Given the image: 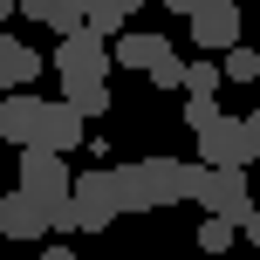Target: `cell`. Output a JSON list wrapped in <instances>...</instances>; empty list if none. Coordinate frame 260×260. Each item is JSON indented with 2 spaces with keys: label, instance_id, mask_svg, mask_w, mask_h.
Segmentation results:
<instances>
[{
  "label": "cell",
  "instance_id": "obj_11",
  "mask_svg": "<svg viewBox=\"0 0 260 260\" xmlns=\"http://www.w3.org/2000/svg\"><path fill=\"white\" fill-rule=\"evenodd\" d=\"M27 21H41V27H55L62 41H76V35H89V7H76V0H27Z\"/></svg>",
  "mask_w": 260,
  "mask_h": 260
},
{
  "label": "cell",
  "instance_id": "obj_16",
  "mask_svg": "<svg viewBox=\"0 0 260 260\" xmlns=\"http://www.w3.org/2000/svg\"><path fill=\"white\" fill-rule=\"evenodd\" d=\"M62 103L89 123V117H103V110H110V82H76V89H62Z\"/></svg>",
  "mask_w": 260,
  "mask_h": 260
},
{
  "label": "cell",
  "instance_id": "obj_12",
  "mask_svg": "<svg viewBox=\"0 0 260 260\" xmlns=\"http://www.w3.org/2000/svg\"><path fill=\"white\" fill-rule=\"evenodd\" d=\"M76 144H89V123H82V117H76L69 103H48V123H41V151L69 157Z\"/></svg>",
  "mask_w": 260,
  "mask_h": 260
},
{
  "label": "cell",
  "instance_id": "obj_7",
  "mask_svg": "<svg viewBox=\"0 0 260 260\" xmlns=\"http://www.w3.org/2000/svg\"><path fill=\"white\" fill-rule=\"evenodd\" d=\"M206 219H226V226H247L253 219V185H247V171H212L206 178Z\"/></svg>",
  "mask_w": 260,
  "mask_h": 260
},
{
  "label": "cell",
  "instance_id": "obj_5",
  "mask_svg": "<svg viewBox=\"0 0 260 260\" xmlns=\"http://www.w3.org/2000/svg\"><path fill=\"white\" fill-rule=\"evenodd\" d=\"M41 123H48V103H41L35 89L0 96V144H14V151H41Z\"/></svg>",
  "mask_w": 260,
  "mask_h": 260
},
{
  "label": "cell",
  "instance_id": "obj_20",
  "mask_svg": "<svg viewBox=\"0 0 260 260\" xmlns=\"http://www.w3.org/2000/svg\"><path fill=\"white\" fill-rule=\"evenodd\" d=\"M233 240H240V226H226V219L199 226V253H233Z\"/></svg>",
  "mask_w": 260,
  "mask_h": 260
},
{
  "label": "cell",
  "instance_id": "obj_13",
  "mask_svg": "<svg viewBox=\"0 0 260 260\" xmlns=\"http://www.w3.org/2000/svg\"><path fill=\"white\" fill-rule=\"evenodd\" d=\"M110 192H117V212H157L144 165H110Z\"/></svg>",
  "mask_w": 260,
  "mask_h": 260
},
{
  "label": "cell",
  "instance_id": "obj_9",
  "mask_svg": "<svg viewBox=\"0 0 260 260\" xmlns=\"http://www.w3.org/2000/svg\"><path fill=\"white\" fill-rule=\"evenodd\" d=\"M48 233V206H35V199L14 185L7 199H0V240H41Z\"/></svg>",
  "mask_w": 260,
  "mask_h": 260
},
{
  "label": "cell",
  "instance_id": "obj_24",
  "mask_svg": "<svg viewBox=\"0 0 260 260\" xmlns=\"http://www.w3.org/2000/svg\"><path fill=\"white\" fill-rule=\"evenodd\" d=\"M41 260H76V253H69V240H55V247L41 253Z\"/></svg>",
  "mask_w": 260,
  "mask_h": 260
},
{
  "label": "cell",
  "instance_id": "obj_14",
  "mask_svg": "<svg viewBox=\"0 0 260 260\" xmlns=\"http://www.w3.org/2000/svg\"><path fill=\"white\" fill-rule=\"evenodd\" d=\"M165 55H171V35H117V69H144L151 76Z\"/></svg>",
  "mask_w": 260,
  "mask_h": 260
},
{
  "label": "cell",
  "instance_id": "obj_15",
  "mask_svg": "<svg viewBox=\"0 0 260 260\" xmlns=\"http://www.w3.org/2000/svg\"><path fill=\"white\" fill-rule=\"evenodd\" d=\"M130 14H137L130 0H96V7H89V35H96V41L123 35V27H130Z\"/></svg>",
  "mask_w": 260,
  "mask_h": 260
},
{
  "label": "cell",
  "instance_id": "obj_6",
  "mask_svg": "<svg viewBox=\"0 0 260 260\" xmlns=\"http://www.w3.org/2000/svg\"><path fill=\"white\" fill-rule=\"evenodd\" d=\"M55 76H62V89H76V82H110V41L96 35H76L55 48Z\"/></svg>",
  "mask_w": 260,
  "mask_h": 260
},
{
  "label": "cell",
  "instance_id": "obj_21",
  "mask_svg": "<svg viewBox=\"0 0 260 260\" xmlns=\"http://www.w3.org/2000/svg\"><path fill=\"white\" fill-rule=\"evenodd\" d=\"M151 82H157V89H185V62H178V55H165V62L151 69Z\"/></svg>",
  "mask_w": 260,
  "mask_h": 260
},
{
  "label": "cell",
  "instance_id": "obj_8",
  "mask_svg": "<svg viewBox=\"0 0 260 260\" xmlns=\"http://www.w3.org/2000/svg\"><path fill=\"white\" fill-rule=\"evenodd\" d=\"M69 206H76V233H103V226L117 219L110 171H82V178H76V192H69Z\"/></svg>",
  "mask_w": 260,
  "mask_h": 260
},
{
  "label": "cell",
  "instance_id": "obj_25",
  "mask_svg": "<svg viewBox=\"0 0 260 260\" xmlns=\"http://www.w3.org/2000/svg\"><path fill=\"white\" fill-rule=\"evenodd\" d=\"M7 14H14V0H0V21H7Z\"/></svg>",
  "mask_w": 260,
  "mask_h": 260
},
{
  "label": "cell",
  "instance_id": "obj_1",
  "mask_svg": "<svg viewBox=\"0 0 260 260\" xmlns=\"http://www.w3.org/2000/svg\"><path fill=\"white\" fill-rule=\"evenodd\" d=\"M137 165H144V178H151V199H157V206L206 199V178H212V171L199 165V157H192V165H185V157H137Z\"/></svg>",
  "mask_w": 260,
  "mask_h": 260
},
{
  "label": "cell",
  "instance_id": "obj_4",
  "mask_svg": "<svg viewBox=\"0 0 260 260\" xmlns=\"http://www.w3.org/2000/svg\"><path fill=\"white\" fill-rule=\"evenodd\" d=\"M185 27H192V41L206 55H233L240 48V7H233V0H192Z\"/></svg>",
  "mask_w": 260,
  "mask_h": 260
},
{
  "label": "cell",
  "instance_id": "obj_10",
  "mask_svg": "<svg viewBox=\"0 0 260 260\" xmlns=\"http://www.w3.org/2000/svg\"><path fill=\"white\" fill-rule=\"evenodd\" d=\"M35 76H41V55L27 48L21 35H0V89H7V96H21Z\"/></svg>",
  "mask_w": 260,
  "mask_h": 260
},
{
  "label": "cell",
  "instance_id": "obj_19",
  "mask_svg": "<svg viewBox=\"0 0 260 260\" xmlns=\"http://www.w3.org/2000/svg\"><path fill=\"white\" fill-rule=\"evenodd\" d=\"M219 76H226V82H260V48H247V41H240V48L226 55Z\"/></svg>",
  "mask_w": 260,
  "mask_h": 260
},
{
  "label": "cell",
  "instance_id": "obj_3",
  "mask_svg": "<svg viewBox=\"0 0 260 260\" xmlns=\"http://www.w3.org/2000/svg\"><path fill=\"white\" fill-rule=\"evenodd\" d=\"M199 165H206V171H253L260 151L247 144V123H240V117H219L206 137H199Z\"/></svg>",
  "mask_w": 260,
  "mask_h": 260
},
{
  "label": "cell",
  "instance_id": "obj_23",
  "mask_svg": "<svg viewBox=\"0 0 260 260\" xmlns=\"http://www.w3.org/2000/svg\"><path fill=\"white\" fill-rule=\"evenodd\" d=\"M240 123H247V144L260 151V110H253V117H240Z\"/></svg>",
  "mask_w": 260,
  "mask_h": 260
},
{
  "label": "cell",
  "instance_id": "obj_27",
  "mask_svg": "<svg viewBox=\"0 0 260 260\" xmlns=\"http://www.w3.org/2000/svg\"><path fill=\"white\" fill-rule=\"evenodd\" d=\"M253 260H260V253H253Z\"/></svg>",
  "mask_w": 260,
  "mask_h": 260
},
{
  "label": "cell",
  "instance_id": "obj_22",
  "mask_svg": "<svg viewBox=\"0 0 260 260\" xmlns=\"http://www.w3.org/2000/svg\"><path fill=\"white\" fill-rule=\"evenodd\" d=\"M240 240H247V247L260 253V206H253V219H247V226H240Z\"/></svg>",
  "mask_w": 260,
  "mask_h": 260
},
{
  "label": "cell",
  "instance_id": "obj_17",
  "mask_svg": "<svg viewBox=\"0 0 260 260\" xmlns=\"http://www.w3.org/2000/svg\"><path fill=\"white\" fill-rule=\"evenodd\" d=\"M219 117H226V110H219V96H185V130H192V137H206Z\"/></svg>",
  "mask_w": 260,
  "mask_h": 260
},
{
  "label": "cell",
  "instance_id": "obj_18",
  "mask_svg": "<svg viewBox=\"0 0 260 260\" xmlns=\"http://www.w3.org/2000/svg\"><path fill=\"white\" fill-rule=\"evenodd\" d=\"M219 89H226L219 62H185V96H219Z\"/></svg>",
  "mask_w": 260,
  "mask_h": 260
},
{
  "label": "cell",
  "instance_id": "obj_2",
  "mask_svg": "<svg viewBox=\"0 0 260 260\" xmlns=\"http://www.w3.org/2000/svg\"><path fill=\"white\" fill-rule=\"evenodd\" d=\"M21 192L35 199V206L62 212V206H69V192H76V171H69L55 151H21Z\"/></svg>",
  "mask_w": 260,
  "mask_h": 260
},
{
  "label": "cell",
  "instance_id": "obj_26",
  "mask_svg": "<svg viewBox=\"0 0 260 260\" xmlns=\"http://www.w3.org/2000/svg\"><path fill=\"white\" fill-rule=\"evenodd\" d=\"M253 171H260V165H253Z\"/></svg>",
  "mask_w": 260,
  "mask_h": 260
}]
</instances>
